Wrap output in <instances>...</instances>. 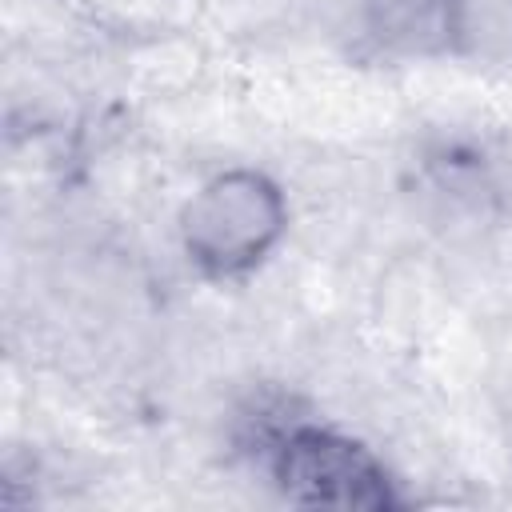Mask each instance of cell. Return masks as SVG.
<instances>
[{
    "instance_id": "obj_1",
    "label": "cell",
    "mask_w": 512,
    "mask_h": 512,
    "mask_svg": "<svg viewBox=\"0 0 512 512\" xmlns=\"http://www.w3.org/2000/svg\"><path fill=\"white\" fill-rule=\"evenodd\" d=\"M292 224L288 196L264 168H220L188 192L176 212V240L188 268L228 284L260 272L284 244Z\"/></svg>"
},
{
    "instance_id": "obj_2",
    "label": "cell",
    "mask_w": 512,
    "mask_h": 512,
    "mask_svg": "<svg viewBox=\"0 0 512 512\" xmlns=\"http://www.w3.org/2000/svg\"><path fill=\"white\" fill-rule=\"evenodd\" d=\"M268 476L280 500L296 508L392 512L404 508L388 464L352 432L296 420L268 440Z\"/></svg>"
},
{
    "instance_id": "obj_3",
    "label": "cell",
    "mask_w": 512,
    "mask_h": 512,
    "mask_svg": "<svg viewBox=\"0 0 512 512\" xmlns=\"http://www.w3.org/2000/svg\"><path fill=\"white\" fill-rule=\"evenodd\" d=\"M356 28L384 60H448L468 44V0H360Z\"/></svg>"
}]
</instances>
